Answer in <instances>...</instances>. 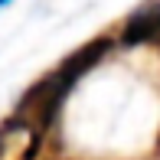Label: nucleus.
<instances>
[{"instance_id":"1","label":"nucleus","mask_w":160,"mask_h":160,"mask_svg":"<svg viewBox=\"0 0 160 160\" xmlns=\"http://www.w3.org/2000/svg\"><path fill=\"white\" fill-rule=\"evenodd\" d=\"M108 49H111V39H92L88 46L75 49L69 59H62L59 69L49 72L46 78H39V82H36L33 88L17 101V114L7 121L3 131H17V128H26V131H30V134H33L30 157H33V150L39 147L42 134H46V131L56 124V118H59V108L65 105L69 92L78 85V78H82L88 69H95V65L105 59Z\"/></svg>"},{"instance_id":"3","label":"nucleus","mask_w":160,"mask_h":160,"mask_svg":"<svg viewBox=\"0 0 160 160\" xmlns=\"http://www.w3.org/2000/svg\"><path fill=\"white\" fill-rule=\"evenodd\" d=\"M3 134H7V131H0V150H3Z\"/></svg>"},{"instance_id":"2","label":"nucleus","mask_w":160,"mask_h":160,"mask_svg":"<svg viewBox=\"0 0 160 160\" xmlns=\"http://www.w3.org/2000/svg\"><path fill=\"white\" fill-rule=\"evenodd\" d=\"M160 39V0H147L121 26V42L124 46H141V42H157Z\"/></svg>"},{"instance_id":"4","label":"nucleus","mask_w":160,"mask_h":160,"mask_svg":"<svg viewBox=\"0 0 160 160\" xmlns=\"http://www.w3.org/2000/svg\"><path fill=\"white\" fill-rule=\"evenodd\" d=\"M7 3H10V0H0V7H7Z\"/></svg>"}]
</instances>
